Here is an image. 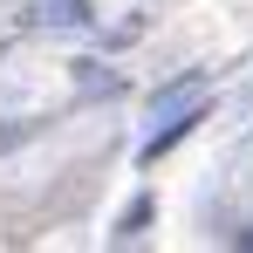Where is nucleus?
<instances>
[{
  "mask_svg": "<svg viewBox=\"0 0 253 253\" xmlns=\"http://www.w3.org/2000/svg\"><path fill=\"white\" fill-rule=\"evenodd\" d=\"M212 96V76H185V83H165L151 96V124H171V117H192V110H206Z\"/></svg>",
  "mask_w": 253,
  "mask_h": 253,
  "instance_id": "f257e3e1",
  "label": "nucleus"
},
{
  "mask_svg": "<svg viewBox=\"0 0 253 253\" xmlns=\"http://www.w3.org/2000/svg\"><path fill=\"white\" fill-rule=\"evenodd\" d=\"M89 21H96L89 0H35L28 7V28H42V35H83Z\"/></svg>",
  "mask_w": 253,
  "mask_h": 253,
  "instance_id": "f03ea898",
  "label": "nucleus"
},
{
  "mask_svg": "<svg viewBox=\"0 0 253 253\" xmlns=\"http://www.w3.org/2000/svg\"><path fill=\"white\" fill-rule=\"evenodd\" d=\"M83 89H89V96H110V89H117V76H110L103 62H83Z\"/></svg>",
  "mask_w": 253,
  "mask_h": 253,
  "instance_id": "7ed1b4c3",
  "label": "nucleus"
},
{
  "mask_svg": "<svg viewBox=\"0 0 253 253\" xmlns=\"http://www.w3.org/2000/svg\"><path fill=\"white\" fill-rule=\"evenodd\" d=\"M240 247H253V226H247V233H240Z\"/></svg>",
  "mask_w": 253,
  "mask_h": 253,
  "instance_id": "20e7f679",
  "label": "nucleus"
}]
</instances>
